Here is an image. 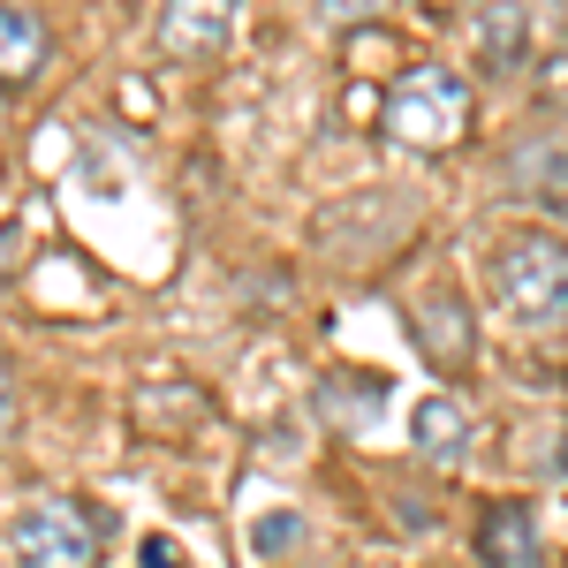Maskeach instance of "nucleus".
<instances>
[{
  "label": "nucleus",
  "mask_w": 568,
  "mask_h": 568,
  "mask_svg": "<svg viewBox=\"0 0 568 568\" xmlns=\"http://www.w3.org/2000/svg\"><path fill=\"white\" fill-rule=\"evenodd\" d=\"M387 136L409 144V152H447L463 144V130L478 122V99H470V77L447 69V61H417L387 84Z\"/></svg>",
  "instance_id": "nucleus-1"
},
{
  "label": "nucleus",
  "mask_w": 568,
  "mask_h": 568,
  "mask_svg": "<svg viewBox=\"0 0 568 568\" xmlns=\"http://www.w3.org/2000/svg\"><path fill=\"white\" fill-rule=\"evenodd\" d=\"M493 296L516 326H561L568 318V235L524 227L493 251Z\"/></svg>",
  "instance_id": "nucleus-2"
},
{
  "label": "nucleus",
  "mask_w": 568,
  "mask_h": 568,
  "mask_svg": "<svg viewBox=\"0 0 568 568\" xmlns=\"http://www.w3.org/2000/svg\"><path fill=\"white\" fill-rule=\"evenodd\" d=\"M99 516H91L77 493H39L16 508L8 524V554L16 568H99Z\"/></svg>",
  "instance_id": "nucleus-3"
},
{
  "label": "nucleus",
  "mask_w": 568,
  "mask_h": 568,
  "mask_svg": "<svg viewBox=\"0 0 568 568\" xmlns=\"http://www.w3.org/2000/svg\"><path fill=\"white\" fill-rule=\"evenodd\" d=\"M235 45V16L213 8V0H190V8H168L160 16V53L182 61V69H197V61H213Z\"/></svg>",
  "instance_id": "nucleus-4"
},
{
  "label": "nucleus",
  "mask_w": 568,
  "mask_h": 568,
  "mask_svg": "<svg viewBox=\"0 0 568 568\" xmlns=\"http://www.w3.org/2000/svg\"><path fill=\"white\" fill-rule=\"evenodd\" d=\"M478 561L485 568H546L530 500H493V508L478 516Z\"/></svg>",
  "instance_id": "nucleus-5"
},
{
  "label": "nucleus",
  "mask_w": 568,
  "mask_h": 568,
  "mask_svg": "<svg viewBox=\"0 0 568 568\" xmlns=\"http://www.w3.org/2000/svg\"><path fill=\"white\" fill-rule=\"evenodd\" d=\"M417 349L433 356L439 372H455V364H463V356L478 349V334H470V311L455 304V296H447V288H433V296H425V304H417Z\"/></svg>",
  "instance_id": "nucleus-6"
},
{
  "label": "nucleus",
  "mask_w": 568,
  "mask_h": 568,
  "mask_svg": "<svg viewBox=\"0 0 568 568\" xmlns=\"http://www.w3.org/2000/svg\"><path fill=\"white\" fill-rule=\"evenodd\" d=\"M45 45H53V31L39 8H0V84L23 91L45 69Z\"/></svg>",
  "instance_id": "nucleus-7"
},
{
  "label": "nucleus",
  "mask_w": 568,
  "mask_h": 568,
  "mask_svg": "<svg viewBox=\"0 0 568 568\" xmlns=\"http://www.w3.org/2000/svg\"><path fill=\"white\" fill-rule=\"evenodd\" d=\"M409 447H417V455H433V463L470 455V409H463L455 394H425V402L409 409Z\"/></svg>",
  "instance_id": "nucleus-8"
},
{
  "label": "nucleus",
  "mask_w": 568,
  "mask_h": 568,
  "mask_svg": "<svg viewBox=\"0 0 568 568\" xmlns=\"http://www.w3.org/2000/svg\"><path fill=\"white\" fill-rule=\"evenodd\" d=\"M478 39H485L493 61H524V53H530V16H524V8H485Z\"/></svg>",
  "instance_id": "nucleus-9"
},
{
  "label": "nucleus",
  "mask_w": 568,
  "mask_h": 568,
  "mask_svg": "<svg viewBox=\"0 0 568 568\" xmlns=\"http://www.w3.org/2000/svg\"><path fill=\"white\" fill-rule=\"evenodd\" d=\"M16 433V379H8V364H0V439Z\"/></svg>",
  "instance_id": "nucleus-10"
}]
</instances>
